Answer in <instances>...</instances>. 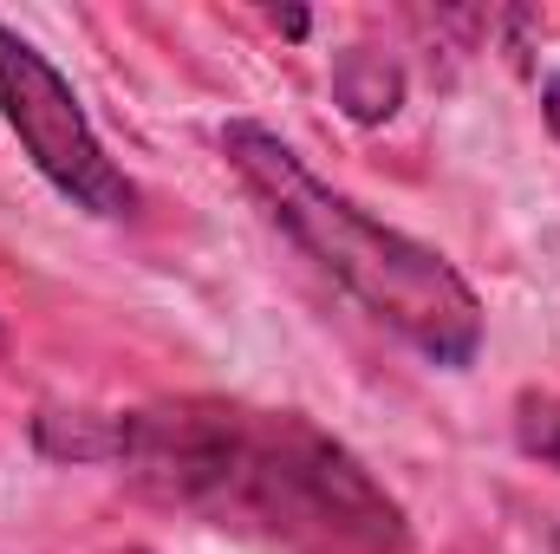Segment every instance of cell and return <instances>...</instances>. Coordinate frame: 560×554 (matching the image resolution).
I'll return each instance as SVG.
<instances>
[{
	"instance_id": "cell-4",
	"label": "cell",
	"mask_w": 560,
	"mask_h": 554,
	"mask_svg": "<svg viewBox=\"0 0 560 554\" xmlns=\"http://www.w3.org/2000/svg\"><path fill=\"white\" fill-rule=\"evenodd\" d=\"M332 92H339V105H346L359 125H378V118L398 112V99H405V72H398L385 53H365V46H359V53L339 59Z\"/></svg>"
},
{
	"instance_id": "cell-6",
	"label": "cell",
	"mask_w": 560,
	"mask_h": 554,
	"mask_svg": "<svg viewBox=\"0 0 560 554\" xmlns=\"http://www.w3.org/2000/svg\"><path fill=\"white\" fill-rule=\"evenodd\" d=\"M541 105H548V125H555V138H560V72L541 79Z\"/></svg>"
},
{
	"instance_id": "cell-2",
	"label": "cell",
	"mask_w": 560,
	"mask_h": 554,
	"mask_svg": "<svg viewBox=\"0 0 560 554\" xmlns=\"http://www.w3.org/2000/svg\"><path fill=\"white\" fill-rule=\"evenodd\" d=\"M222 157L242 170V183L268 203L280 229L339 280L372 320H385L398 339H411L430 366L463 372L482 353V300L436 249L398 235L392 222L365 216L352 196L319 183L268 125H222Z\"/></svg>"
},
{
	"instance_id": "cell-5",
	"label": "cell",
	"mask_w": 560,
	"mask_h": 554,
	"mask_svg": "<svg viewBox=\"0 0 560 554\" xmlns=\"http://www.w3.org/2000/svg\"><path fill=\"white\" fill-rule=\"evenodd\" d=\"M515 437H522L528 457L560 463V392H528L515 405Z\"/></svg>"
},
{
	"instance_id": "cell-3",
	"label": "cell",
	"mask_w": 560,
	"mask_h": 554,
	"mask_svg": "<svg viewBox=\"0 0 560 554\" xmlns=\"http://www.w3.org/2000/svg\"><path fill=\"white\" fill-rule=\"evenodd\" d=\"M0 118L13 125V138L26 143L39 176L59 196H72L79 209H92L105 222H125L138 209L131 176L105 157L98 131L85 125V112L72 99V85L52 72V59L39 46H26L7 26H0Z\"/></svg>"
},
{
	"instance_id": "cell-1",
	"label": "cell",
	"mask_w": 560,
	"mask_h": 554,
	"mask_svg": "<svg viewBox=\"0 0 560 554\" xmlns=\"http://www.w3.org/2000/svg\"><path fill=\"white\" fill-rule=\"evenodd\" d=\"M39 443L118 463L131 489L293 554H411L405 509L313 417L242 399H163L112 417H39Z\"/></svg>"
}]
</instances>
